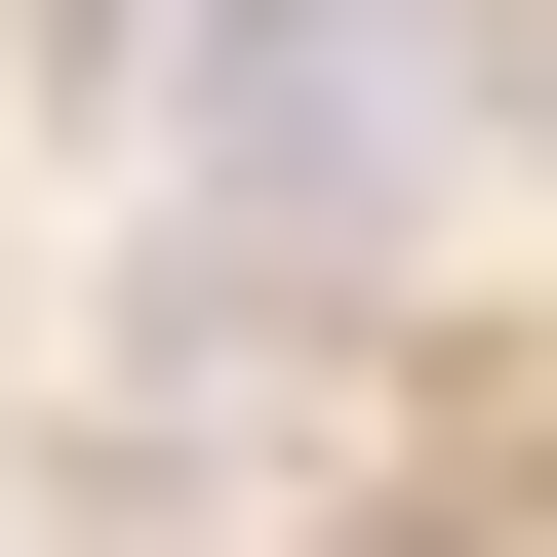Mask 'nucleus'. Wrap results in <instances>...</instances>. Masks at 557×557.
Wrapping results in <instances>:
<instances>
[{
  "instance_id": "obj_1",
  "label": "nucleus",
  "mask_w": 557,
  "mask_h": 557,
  "mask_svg": "<svg viewBox=\"0 0 557 557\" xmlns=\"http://www.w3.org/2000/svg\"><path fill=\"white\" fill-rule=\"evenodd\" d=\"M478 120H518V81H478V0H199V278H239V239L359 278Z\"/></svg>"
}]
</instances>
